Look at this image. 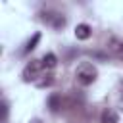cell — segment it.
Segmentation results:
<instances>
[{
  "label": "cell",
  "mask_w": 123,
  "mask_h": 123,
  "mask_svg": "<svg viewBox=\"0 0 123 123\" xmlns=\"http://www.w3.org/2000/svg\"><path fill=\"white\" fill-rule=\"evenodd\" d=\"M96 77H98V69H96L90 62H83V63L75 69V79H77L83 86L92 85V83L96 81Z\"/></svg>",
  "instance_id": "6da1fadb"
},
{
  "label": "cell",
  "mask_w": 123,
  "mask_h": 123,
  "mask_svg": "<svg viewBox=\"0 0 123 123\" xmlns=\"http://www.w3.org/2000/svg\"><path fill=\"white\" fill-rule=\"evenodd\" d=\"M40 71H44L40 60H33V62H29V63L25 65V69H23V81H25V83H31V81L37 83V79L40 77V75H38Z\"/></svg>",
  "instance_id": "7a4b0ae2"
},
{
  "label": "cell",
  "mask_w": 123,
  "mask_h": 123,
  "mask_svg": "<svg viewBox=\"0 0 123 123\" xmlns=\"http://www.w3.org/2000/svg\"><path fill=\"white\" fill-rule=\"evenodd\" d=\"M40 15H42V21H46V23L52 25L54 29H62V27H65V23H67L65 15H62V13H58V12H42Z\"/></svg>",
  "instance_id": "3957f363"
},
{
  "label": "cell",
  "mask_w": 123,
  "mask_h": 123,
  "mask_svg": "<svg viewBox=\"0 0 123 123\" xmlns=\"http://www.w3.org/2000/svg\"><path fill=\"white\" fill-rule=\"evenodd\" d=\"M90 35H92L90 25H86V23H79V25L75 27V37H77L79 40H86V38H90Z\"/></svg>",
  "instance_id": "277c9868"
},
{
  "label": "cell",
  "mask_w": 123,
  "mask_h": 123,
  "mask_svg": "<svg viewBox=\"0 0 123 123\" xmlns=\"http://www.w3.org/2000/svg\"><path fill=\"white\" fill-rule=\"evenodd\" d=\"M40 63H42V69H44V71H50V69H54V67H56L58 58H56V54L48 52V54H44V56L40 58Z\"/></svg>",
  "instance_id": "5b68a950"
},
{
  "label": "cell",
  "mask_w": 123,
  "mask_h": 123,
  "mask_svg": "<svg viewBox=\"0 0 123 123\" xmlns=\"http://www.w3.org/2000/svg\"><path fill=\"white\" fill-rule=\"evenodd\" d=\"M117 119H119L117 111H113L111 108H108V110H104V111H102L100 123H117Z\"/></svg>",
  "instance_id": "8992f818"
},
{
  "label": "cell",
  "mask_w": 123,
  "mask_h": 123,
  "mask_svg": "<svg viewBox=\"0 0 123 123\" xmlns=\"http://www.w3.org/2000/svg\"><path fill=\"white\" fill-rule=\"evenodd\" d=\"M48 108H50L52 113L60 111V108H62V98H60V94H50V98H48Z\"/></svg>",
  "instance_id": "52a82bcc"
},
{
  "label": "cell",
  "mask_w": 123,
  "mask_h": 123,
  "mask_svg": "<svg viewBox=\"0 0 123 123\" xmlns=\"http://www.w3.org/2000/svg\"><path fill=\"white\" fill-rule=\"evenodd\" d=\"M38 42H40V33H35V35L27 40V44H25V48H23V54H29L31 50H35Z\"/></svg>",
  "instance_id": "ba28073f"
},
{
  "label": "cell",
  "mask_w": 123,
  "mask_h": 123,
  "mask_svg": "<svg viewBox=\"0 0 123 123\" xmlns=\"http://www.w3.org/2000/svg\"><path fill=\"white\" fill-rule=\"evenodd\" d=\"M110 50H111L117 58H123V42H119V40L113 38V40L110 42Z\"/></svg>",
  "instance_id": "9c48e42d"
},
{
  "label": "cell",
  "mask_w": 123,
  "mask_h": 123,
  "mask_svg": "<svg viewBox=\"0 0 123 123\" xmlns=\"http://www.w3.org/2000/svg\"><path fill=\"white\" fill-rule=\"evenodd\" d=\"M44 79H38L37 81V86H40V88H44V86H50L52 83H54V75L52 73H46V75H42Z\"/></svg>",
  "instance_id": "30bf717a"
},
{
  "label": "cell",
  "mask_w": 123,
  "mask_h": 123,
  "mask_svg": "<svg viewBox=\"0 0 123 123\" xmlns=\"http://www.w3.org/2000/svg\"><path fill=\"white\" fill-rule=\"evenodd\" d=\"M8 119V102L4 100L2 102V121H6Z\"/></svg>",
  "instance_id": "8fae6325"
},
{
  "label": "cell",
  "mask_w": 123,
  "mask_h": 123,
  "mask_svg": "<svg viewBox=\"0 0 123 123\" xmlns=\"http://www.w3.org/2000/svg\"><path fill=\"white\" fill-rule=\"evenodd\" d=\"M29 123H42V121H40V119H31Z\"/></svg>",
  "instance_id": "7c38bea8"
},
{
  "label": "cell",
  "mask_w": 123,
  "mask_h": 123,
  "mask_svg": "<svg viewBox=\"0 0 123 123\" xmlns=\"http://www.w3.org/2000/svg\"><path fill=\"white\" fill-rule=\"evenodd\" d=\"M121 94H123V81H121Z\"/></svg>",
  "instance_id": "4fadbf2b"
}]
</instances>
